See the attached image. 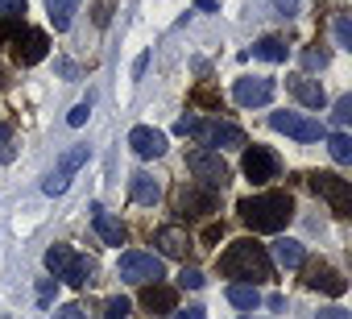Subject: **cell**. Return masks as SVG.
Returning a JSON list of instances; mask_svg holds the SVG:
<instances>
[{"label": "cell", "mask_w": 352, "mask_h": 319, "mask_svg": "<svg viewBox=\"0 0 352 319\" xmlns=\"http://www.w3.org/2000/svg\"><path fill=\"white\" fill-rule=\"evenodd\" d=\"M241 220L253 228V232H282L294 216V199L286 191H265V195H249L236 204Z\"/></svg>", "instance_id": "cell-1"}, {"label": "cell", "mask_w": 352, "mask_h": 319, "mask_svg": "<svg viewBox=\"0 0 352 319\" xmlns=\"http://www.w3.org/2000/svg\"><path fill=\"white\" fill-rule=\"evenodd\" d=\"M298 5H302V0H274V9H278L282 17H294V13H298Z\"/></svg>", "instance_id": "cell-38"}, {"label": "cell", "mask_w": 352, "mask_h": 319, "mask_svg": "<svg viewBox=\"0 0 352 319\" xmlns=\"http://www.w3.org/2000/svg\"><path fill=\"white\" fill-rule=\"evenodd\" d=\"M228 302L253 311V307L261 302V290H257V286H245V282H232V286H228Z\"/></svg>", "instance_id": "cell-23"}, {"label": "cell", "mask_w": 352, "mask_h": 319, "mask_svg": "<svg viewBox=\"0 0 352 319\" xmlns=\"http://www.w3.org/2000/svg\"><path fill=\"white\" fill-rule=\"evenodd\" d=\"M315 319H352V315H348V311H340V307H327V311H319Z\"/></svg>", "instance_id": "cell-42"}, {"label": "cell", "mask_w": 352, "mask_h": 319, "mask_svg": "<svg viewBox=\"0 0 352 319\" xmlns=\"http://www.w3.org/2000/svg\"><path fill=\"white\" fill-rule=\"evenodd\" d=\"M174 319H208L204 307H187V311H174Z\"/></svg>", "instance_id": "cell-41"}, {"label": "cell", "mask_w": 352, "mask_h": 319, "mask_svg": "<svg viewBox=\"0 0 352 319\" xmlns=\"http://www.w3.org/2000/svg\"><path fill=\"white\" fill-rule=\"evenodd\" d=\"M331 116H336V124H348V120H352V96H344V100L336 104V112H331Z\"/></svg>", "instance_id": "cell-34"}, {"label": "cell", "mask_w": 352, "mask_h": 319, "mask_svg": "<svg viewBox=\"0 0 352 319\" xmlns=\"http://www.w3.org/2000/svg\"><path fill=\"white\" fill-rule=\"evenodd\" d=\"M220 270H224V278H241L245 286H257V282L274 278V261H270L265 245H257V241L228 245V253L220 257Z\"/></svg>", "instance_id": "cell-2"}, {"label": "cell", "mask_w": 352, "mask_h": 319, "mask_svg": "<svg viewBox=\"0 0 352 319\" xmlns=\"http://www.w3.org/2000/svg\"><path fill=\"white\" fill-rule=\"evenodd\" d=\"M91 274H96V265H91L87 257H75V261H71V270H67L63 278H67L71 286H87V282H91Z\"/></svg>", "instance_id": "cell-26"}, {"label": "cell", "mask_w": 352, "mask_h": 319, "mask_svg": "<svg viewBox=\"0 0 352 319\" xmlns=\"http://www.w3.org/2000/svg\"><path fill=\"white\" fill-rule=\"evenodd\" d=\"M195 104H204V108H220V96L208 91V87H199V91H195Z\"/></svg>", "instance_id": "cell-36"}, {"label": "cell", "mask_w": 352, "mask_h": 319, "mask_svg": "<svg viewBox=\"0 0 352 319\" xmlns=\"http://www.w3.org/2000/svg\"><path fill=\"white\" fill-rule=\"evenodd\" d=\"M50 298H54V278H46V282L38 286V302H42V307H50Z\"/></svg>", "instance_id": "cell-39"}, {"label": "cell", "mask_w": 352, "mask_h": 319, "mask_svg": "<svg viewBox=\"0 0 352 319\" xmlns=\"http://www.w3.org/2000/svg\"><path fill=\"white\" fill-rule=\"evenodd\" d=\"M129 145H133L137 157H162V153H166V133H157V129H149V124H137V129L129 133Z\"/></svg>", "instance_id": "cell-15"}, {"label": "cell", "mask_w": 352, "mask_h": 319, "mask_svg": "<svg viewBox=\"0 0 352 319\" xmlns=\"http://www.w3.org/2000/svg\"><path fill=\"white\" fill-rule=\"evenodd\" d=\"M290 96H294L302 108H323V104H327L323 83H319V79H307V75H294V79H290Z\"/></svg>", "instance_id": "cell-16"}, {"label": "cell", "mask_w": 352, "mask_h": 319, "mask_svg": "<svg viewBox=\"0 0 352 319\" xmlns=\"http://www.w3.org/2000/svg\"><path fill=\"white\" fill-rule=\"evenodd\" d=\"M145 67H149V54H141V58H137V63H133V75H137V79H141V75H145Z\"/></svg>", "instance_id": "cell-43"}, {"label": "cell", "mask_w": 352, "mask_h": 319, "mask_svg": "<svg viewBox=\"0 0 352 319\" xmlns=\"http://www.w3.org/2000/svg\"><path fill=\"white\" fill-rule=\"evenodd\" d=\"M179 286H183V290H199V286H204V274H199L195 265H187V270L179 274Z\"/></svg>", "instance_id": "cell-30"}, {"label": "cell", "mask_w": 352, "mask_h": 319, "mask_svg": "<svg viewBox=\"0 0 352 319\" xmlns=\"http://www.w3.org/2000/svg\"><path fill=\"white\" fill-rule=\"evenodd\" d=\"M46 9H50V25L54 30H67L75 9H79V0H46Z\"/></svg>", "instance_id": "cell-22"}, {"label": "cell", "mask_w": 352, "mask_h": 319, "mask_svg": "<svg viewBox=\"0 0 352 319\" xmlns=\"http://www.w3.org/2000/svg\"><path fill=\"white\" fill-rule=\"evenodd\" d=\"M87 116H91V104H75V108H71V116H67V124H75V129H79V124H87Z\"/></svg>", "instance_id": "cell-35"}, {"label": "cell", "mask_w": 352, "mask_h": 319, "mask_svg": "<svg viewBox=\"0 0 352 319\" xmlns=\"http://www.w3.org/2000/svg\"><path fill=\"white\" fill-rule=\"evenodd\" d=\"M141 307H145L149 315H174L179 294H174V286H166V282H153V286L141 290Z\"/></svg>", "instance_id": "cell-14"}, {"label": "cell", "mask_w": 352, "mask_h": 319, "mask_svg": "<svg viewBox=\"0 0 352 319\" xmlns=\"http://www.w3.org/2000/svg\"><path fill=\"white\" fill-rule=\"evenodd\" d=\"M153 245H157L166 257H187V253L195 249L191 232H187V228H179V224H166V228H157V232H153Z\"/></svg>", "instance_id": "cell-12"}, {"label": "cell", "mask_w": 352, "mask_h": 319, "mask_svg": "<svg viewBox=\"0 0 352 319\" xmlns=\"http://www.w3.org/2000/svg\"><path fill=\"white\" fill-rule=\"evenodd\" d=\"M71 261H75L71 245H50V249H46V270H50L54 278H63V274L71 270Z\"/></svg>", "instance_id": "cell-21"}, {"label": "cell", "mask_w": 352, "mask_h": 319, "mask_svg": "<svg viewBox=\"0 0 352 319\" xmlns=\"http://www.w3.org/2000/svg\"><path fill=\"white\" fill-rule=\"evenodd\" d=\"M179 212H183V216H212V212H216V191L204 187V183L179 187Z\"/></svg>", "instance_id": "cell-10"}, {"label": "cell", "mask_w": 352, "mask_h": 319, "mask_svg": "<svg viewBox=\"0 0 352 319\" xmlns=\"http://www.w3.org/2000/svg\"><path fill=\"white\" fill-rule=\"evenodd\" d=\"M336 42H340L344 50H352V21H348V17H336Z\"/></svg>", "instance_id": "cell-28"}, {"label": "cell", "mask_w": 352, "mask_h": 319, "mask_svg": "<svg viewBox=\"0 0 352 319\" xmlns=\"http://www.w3.org/2000/svg\"><path fill=\"white\" fill-rule=\"evenodd\" d=\"M302 63H307V67H327V54H323V50H307Z\"/></svg>", "instance_id": "cell-40"}, {"label": "cell", "mask_w": 352, "mask_h": 319, "mask_svg": "<svg viewBox=\"0 0 352 319\" xmlns=\"http://www.w3.org/2000/svg\"><path fill=\"white\" fill-rule=\"evenodd\" d=\"M162 274H166L162 257L137 253V249L120 253V278H124V282H133V286H153V282H162Z\"/></svg>", "instance_id": "cell-6"}, {"label": "cell", "mask_w": 352, "mask_h": 319, "mask_svg": "<svg viewBox=\"0 0 352 319\" xmlns=\"http://www.w3.org/2000/svg\"><path fill=\"white\" fill-rule=\"evenodd\" d=\"M13 129L9 124H0V162H13Z\"/></svg>", "instance_id": "cell-27"}, {"label": "cell", "mask_w": 352, "mask_h": 319, "mask_svg": "<svg viewBox=\"0 0 352 319\" xmlns=\"http://www.w3.org/2000/svg\"><path fill=\"white\" fill-rule=\"evenodd\" d=\"M129 191H133V199H137V204H145V208H153V204L162 199L157 179H153V175H145V170H137V175L129 179Z\"/></svg>", "instance_id": "cell-18"}, {"label": "cell", "mask_w": 352, "mask_h": 319, "mask_svg": "<svg viewBox=\"0 0 352 319\" xmlns=\"http://www.w3.org/2000/svg\"><path fill=\"white\" fill-rule=\"evenodd\" d=\"M67 183H71V179L54 170V175H46V183H42V191H46V195H63V191H67Z\"/></svg>", "instance_id": "cell-29"}, {"label": "cell", "mask_w": 352, "mask_h": 319, "mask_svg": "<svg viewBox=\"0 0 352 319\" xmlns=\"http://www.w3.org/2000/svg\"><path fill=\"white\" fill-rule=\"evenodd\" d=\"M83 162H87V145H71V149L63 153V162H58V175H67V179H71Z\"/></svg>", "instance_id": "cell-25"}, {"label": "cell", "mask_w": 352, "mask_h": 319, "mask_svg": "<svg viewBox=\"0 0 352 319\" xmlns=\"http://www.w3.org/2000/svg\"><path fill=\"white\" fill-rule=\"evenodd\" d=\"M91 224H96V232H100L104 245H124V224L112 212H104L100 204H91Z\"/></svg>", "instance_id": "cell-17"}, {"label": "cell", "mask_w": 352, "mask_h": 319, "mask_svg": "<svg viewBox=\"0 0 352 319\" xmlns=\"http://www.w3.org/2000/svg\"><path fill=\"white\" fill-rule=\"evenodd\" d=\"M46 50H50V42H46V34H42V30H17V34H13V58H17L21 67L42 63V58H46Z\"/></svg>", "instance_id": "cell-8"}, {"label": "cell", "mask_w": 352, "mask_h": 319, "mask_svg": "<svg viewBox=\"0 0 352 319\" xmlns=\"http://www.w3.org/2000/svg\"><path fill=\"white\" fill-rule=\"evenodd\" d=\"M307 187H311L319 199H327L336 216H348V212H352V183H348V179L319 170V175H307Z\"/></svg>", "instance_id": "cell-4"}, {"label": "cell", "mask_w": 352, "mask_h": 319, "mask_svg": "<svg viewBox=\"0 0 352 319\" xmlns=\"http://www.w3.org/2000/svg\"><path fill=\"white\" fill-rule=\"evenodd\" d=\"M0 13H5L9 21H17V17L25 13V0H0Z\"/></svg>", "instance_id": "cell-33"}, {"label": "cell", "mask_w": 352, "mask_h": 319, "mask_svg": "<svg viewBox=\"0 0 352 319\" xmlns=\"http://www.w3.org/2000/svg\"><path fill=\"white\" fill-rule=\"evenodd\" d=\"M286 54H290V46L282 38H261L253 46V58H265V63H286Z\"/></svg>", "instance_id": "cell-19"}, {"label": "cell", "mask_w": 352, "mask_h": 319, "mask_svg": "<svg viewBox=\"0 0 352 319\" xmlns=\"http://www.w3.org/2000/svg\"><path fill=\"white\" fill-rule=\"evenodd\" d=\"M270 124L294 141H323V124L311 116H298V112H270Z\"/></svg>", "instance_id": "cell-7"}, {"label": "cell", "mask_w": 352, "mask_h": 319, "mask_svg": "<svg viewBox=\"0 0 352 319\" xmlns=\"http://www.w3.org/2000/svg\"><path fill=\"white\" fill-rule=\"evenodd\" d=\"M50 319H87V307H79V302H67V307H58Z\"/></svg>", "instance_id": "cell-32"}, {"label": "cell", "mask_w": 352, "mask_h": 319, "mask_svg": "<svg viewBox=\"0 0 352 319\" xmlns=\"http://www.w3.org/2000/svg\"><path fill=\"white\" fill-rule=\"evenodd\" d=\"M195 5H199L204 13H216V9H220V0H195Z\"/></svg>", "instance_id": "cell-45"}, {"label": "cell", "mask_w": 352, "mask_h": 319, "mask_svg": "<svg viewBox=\"0 0 352 319\" xmlns=\"http://www.w3.org/2000/svg\"><path fill=\"white\" fill-rule=\"evenodd\" d=\"M104 319H129V298H108Z\"/></svg>", "instance_id": "cell-31"}, {"label": "cell", "mask_w": 352, "mask_h": 319, "mask_svg": "<svg viewBox=\"0 0 352 319\" xmlns=\"http://www.w3.org/2000/svg\"><path fill=\"white\" fill-rule=\"evenodd\" d=\"M220 232H224V228H220V224H212V228H208V232H204V241H208V245H212V241H220Z\"/></svg>", "instance_id": "cell-44"}, {"label": "cell", "mask_w": 352, "mask_h": 319, "mask_svg": "<svg viewBox=\"0 0 352 319\" xmlns=\"http://www.w3.org/2000/svg\"><path fill=\"white\" fill-rule=\"evenodd\" d=\"M302 274H307L302 282H307L311 290H323V294H331V298H340V294L348 290V282H344V278H340V274H336L327 261H311Z\"/></svg>", "instance_id": "cell-11"}, {"label": "cell", "mask_w": 352, "mask_h": 319, "mask_svg": "<svg viewBox=\"0 0 352 319\" xmlns=\"http://www.w3.org/2000/svg\"><path fill=\"white\" fill-rule=\"evenodd\" d=\"M112 21V0H100L96 5V25H108Z\"/></svg>", "instance_id": "cell-37"}, {"label": "cell", "mask_w": 352, "mask_h": 319, "mask_svg": "<svg viewBox=\"0 0 352 319\" xmlns=\"http://www.w3.org/2000/svg\"><path fill=\"white\" fill-rule=\"evenodd\" d=\"M327 153L336 157L340 166L352 162V137H348V133H331V137H327Z\"/></svg>", "instance_id": "cell-24"}, {"label": "cell", "mask_w": 352, "mask_h": 319, "mask_svg": "<svg viewBox=\"0 0 352 319\" xmlns=\"http://www.w3.org/2000/svg\"><path fill=\"white\" fill-rule=\"evenodd\" d=\"M232 96H236V104H245V108H261V104L274 100V83L245 75V79H236V91H232Z\"/></svg>", "instance_id": "cell-13"}, {"label": "cell", "mask_w": 352, "mask_h": 319, "mask_svg": "<svg viewBox=\"0 0 352 319\" xmlns=\"http://www.w3.org/2000/svg\"><path fill=\"white\" fill-rule=\"evenodd\" d=\"M245 175L253 179V183H270V179H278V153L274 149H265V145H253V149H245Z\"/></svg>", "instance_id": "cell-9"}, {"label": "cell", "mask_w": 352, "mask_h": 319, "mask_svg": "<svg viewBox=\"0 0 352 319\" xmlns=\"http://www.w3.org/2000/svg\"><path fill=\"white\" fill-rule=\"evenodd\" d=\"M187 170L204 183V187H224L228 179H232V170H228V162H224V157L216 153V149H191L187 153Z\"/></svg>", "instance_id": "cell-5"}, {"label": "cell", "mask_w": 352, "mask_h": 319, "mask_svg": "<svg viewBox=\"0 0 352 319\" xmlns=\"http://www.w3.org/2000/svg\"><path fill=\"white\" fill-rule=\"evenodd\" d=\"M274 257H278V265L298 270V265H302V245H298V241H290V236H282V241L274 245Z\"/></svg>", "instance_id": "cell-20"}, {"label": "cell", "mask_w": 352, "mask_h": 319, "mask_svg": "<svg viewBox=\"0 0 352 319\" xmlns=\"http://www.w3.org/2000/svg\"><path fill=\"white\" fill-rule=\"evenodd\" d=\"M0 87H5V71H0Z\"/></svg>", "instance_id": "cell-46"}, {"label": "cell", "mask_w": 352, "mask_h": 319, "mask_svg": "<svg viewBox=\"0 0 352 319\" xmlns=\"http://www.w3.org/2000/svg\"><path fill=\"white\" fill-rule=\"evenodd\" d=\"M174 133L179 137H195L204 149H241L245 145V133L236 124H220V120H204V116H183L179 124H174Z\"/></svg>", "instance_id": "cell-3"}]
</instances>
